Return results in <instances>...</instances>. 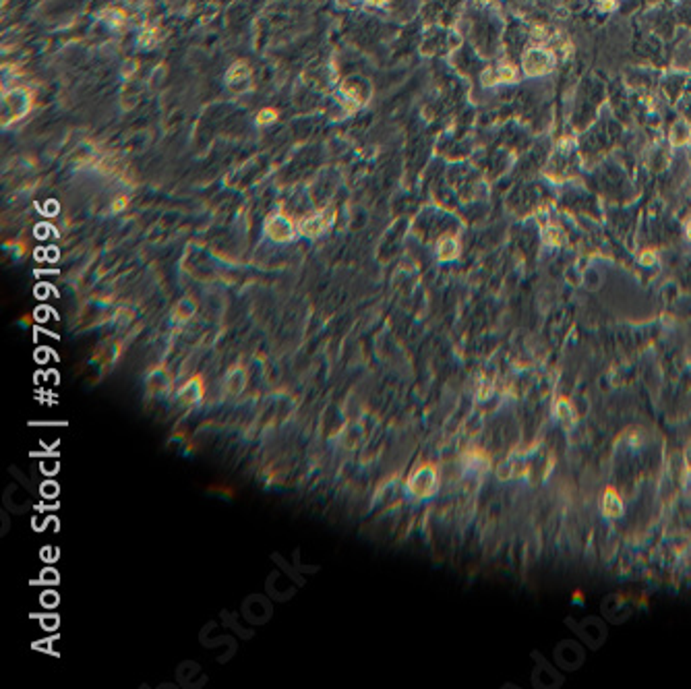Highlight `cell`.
<instances>
[{
    "label": "cell",
    "mask_w": 691,
    "mask_h": 689,
    "mask_svg": "<svg viewBox=\"0 0 691 689\" xmlns=\"http://www.w3.org/2000/svg\"><path fill=\"white\" fill-rule=\"evenodd\" d=\"M598 2H605V0H598Z\"/></svg>",
    "instance_id": "d6986e66"
},
{
    "label": "cell",
    "mask_w": 691,
    "mask_h": 689,
    "mask_svg": "<svg viewBox=\"0 0 691 689\" xmlns=\"http://www.w3.org/2000/svg\"><path fill=\"white\" fill-rule=\"evenodd\" d=\"M640 263H642L644 267H654V265L659 263V255H656L654 251H644V253L640 255Z\"/></svg>",
    "instance_id": "5bb4252c"
},
{
    "label": "cell",
    "mask_w": 691,
    "mask_h": 689,
    "mask_svg": "<svg viewBox=\"0 0 691 689\" xmlns=\"http://www.w3.org/2000/svg\"><path fill=\"white\" fill-rule=\"evenodd\" d=\"M553 416L563 429H572L576 425V408L567 398H559L553 404Z\"/></svg>",
    "instance_id": "5b68a950"
},
{
    "label": "cell",
    "mask_w": 691,
    "mask_h": 689,
    "mask_svg": "<svg viewBox=\"0 0 691 689\" xmlns=\"http://www.w3.org/2000/svg\"><path fill=\"white\" fill-rule=\"evenodd\" d=\"M464 464H466V470H470V472H474V474H483V472H487V470L491 468V460H489V456L483 454V452H478V449L466 454V456H464Z\"/></svg>",
    "instance_id": "9c48e42d"
},
{
    "label": "cell",
    "mask_w": 691,
    "mask_h": 689,
    "mask_svg": "<svg viewBox=\"0 0 691 689\" xmlns=\"http://www.w3.org/2000/svg\"><path fill=\"white\" fill-rule=\"evenodd\" d=\"M555 659L563 669H578L584 663V650L574 640H565L557 646Z\"/></svg>",
    "instance_id": "3957f363"
},
{
    "label": "cell",
    "mask_w": 691,
    "mask_h": 689,
    "mask_svg": "<svg viewBox=\"0 0 691 689\" xmlns=\"http://www.w3.org/2000/svg\"><path fill=\"white\" fill-rule=\"evenodd\" d=\"M518 77L516 68L512 64H503L499 68H489L483 75V83L485 85H503V83H514Z\"/></svg>",
    "instance_id": "8992f818"
},
{
    "label": "cell",
    "mask_w": 691,
    "mask_h": 689,
    "mask_svg": "<svg viewBox=\"0 0 691 689\" xmlns=\"http://www.w3.org/2000/svg\"><path fill=\"white\" fill-rule=\"evenodd\" d=\"M543 240L549 246H561L565 242V234L559 226H547L545 232H543Z\"/></svg>",
    "instance_id": "7c38bea8"
},
{
    "label": "cell",
    "mask_w": 691,
    "mask_h": 689,
    "mask_svg": "<svg viewBox=\"0 0 691 689\" xmlns=\"http://www.w3.org/2000/svg\"><path fill=\"white\" fill-rule=\"evenodd\" d=\"M362 2H367V4H383L385 0H362Z\"/></svg>",
    "instance_id": "e0dca14e"
},
{
    "label": "cell",
    "mask_w": 691,
    "mask_h": 689,
    "mask_svg": "<svg viewBox=\"0 0 691 689\" xmlns=\"http://www.w3.org/2000/svg\"><path fill=\"white\" fill-rule=\"evenodd\" d=\"M685 234H688V238L691 240V220L688 222V226H685Z\"/></svg>",
    "instance_id": "ac0fdd59"
},
{
    "label": "cell",
    "mask_w": 691,
    "mask_h": 689,
    "mask_svg": "<svg viewBox=\"0 0 691 689\" xmlns=\"http://www.w3.org/2000/svg\"><path fill=\"white\" fill-rule=\"evenodd\" d=\"M269 222L275 224V228L267 226L269 236H273L275 240H290L294 236V226H292V222L288 217H284V215H271Z\"/></svg>",
    "instance_id": "ba28073f"
},
{
    "label": "cell",
    "mask_w": 691,
    "mask_h": 689,
    "mask_svg": "<svg viewBox=\"0 0 691 689\" xmlns=\"http://www.w3.org/2000/svg\"><path fill=\"white\" fill-rule=\"evenodd\" d=\"M555 66V54L547 48H530L522 58V68L528 77H541Z\"/></svg>",
    "instance_id": "7a4b0ae2"
},
{
    "label": "cell",
    "mask_w": 691,
    "mask_h": 689,
    "mask_svg": "<svg viewBox=\"0 0 691 689\" xmlns=\"http://www.w3.org/2000/svg\"><path fill=\"white\" fill-rule=\"evenodd\" d=\"M683 466H685V472L691 476V441L683 449Z\"/></svg>",
    "instance_id": "9a60e30c"
},
{
    "label": "cell",
    "mask_w": 691,
    "mask_h": 689,
    "mask_svg": "<svg viewBox=\"0 0 691 689\" xmlns=\"http://www.w3.org/2000/svg\"><path fill=\"white\" fill-rule=\"evenodd\" d=\"M691 139V126L688 120H677L673 126H671V143L681 147L685 143H690Z\"/></svg>",
    "instance_id": "8fae6325"
},
{
    "label": "cell",
    "mask_w": 691,
    "mask_h": 689,
    "mask_svg": "<svg viewBox=\"0 0 691 689\" xmlns=\"http://www.w3.org/2000/svg\"><path fill=\"white\" fill-rule=\"evenodd\" d=\"M273 116H275L273 110H263V112H259V122H261V124H267V122L273 120Z\"/></svg>",
    "instance_id": "2e32d148"
},
{
    "label": "cell",
    "mask_w": 691,
    "mask_h": 689,
    "mask_svg": "<svg viewBox=\"0 0 691 689\" xmlns=\"http://www.w3.org/2000/svg\"><path fill=\"white\" fill-rule=\"evenodd\" d=\"M437 255L441 261H451L460 255V242L454 236H443L437 244Z\"/></svg>",
    "instance_id": "30bf717a"
},
{
    "label": "cell",
    "mask_w": 691,
    "mask_h": 689,
    "mask_svg": "<svg viewBox=\"0 0 691 689\" xmlns=\"http://www.w3.org/2000/svg\"><path fill=\"white\" fill-rule=\"evenodd\" d=\"M601 512H603V516L609 518V520H619V518H623V514H625V503H623L621 495H619L615 489H607V491L603 493V499H601Z\"/></svg>",
    "instance_id": "277c9868"
},
{
    "label": "cell",
    "mask_w": 691,
    "mask_h": 689,
    "mask_svg": "<svg viewBox=\"0 0 691 689\" xmlns=\"http://www.w3.org/2000/svg\"><path fill=\"white\" fill-rule=\"evenodd\" d=\"M439 489V474L431 464L416 468L408 478V493L416 499H427Z\"/></svg>",
    "instance_id": "6da1fadb"
},
{
    "label": "cell",
    "mask_w": 691,
    "mask_h": 689,
    "mask_svg": "<svg viewBox=\"0 0 691 689\" xmlns=\"http://www.w3.org/2000/svg\"><path fill=\"white\" fill-rule=\"evenodd\" d=\"M516 474V466H514V462H503V464H499L497 466V478L499 481H509L512 476Z\"/></svg>",
    "instance_id": "4fadbf2b"
},
{
    "label": "cell",
    "mask_w": 691,
    "mask_h": 689,
    "mask_svg": "<svg viewBox=\"0 0 691 689\" xmlns=\"http://www.w3.org/2000/svg\"><path fill=\"white\" fill-rule=\"evenodd\" d=\"M331 211L327 213V211H321V213H315V215H311V217H306L302 224H300V232L304 234V236H319L327 226H329V222H331Z\"/></svg>",
    "instance_id": "52a82bcc"
}]
</instances>
